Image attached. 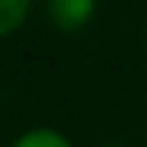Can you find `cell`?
<instances>
[{"mask_svg": "<svg viewBox=\"0 0 147 147\" xmlns=\"http://www.w3.org/2000/svg\"><path fill=\"white\" fill-rule=\"evenodd\" d=\"M93 3L96 0H48V13L61 29H80L83 22L93 16Z\"/></svg>", "mask_w": 147, "mask_h": 147, "instance_id": "1", "label": "cell"}, {"mask_svg": "<svg viewBox=\"0 0 147 147\" xmlns=\"http://www.w3.org/2000/svg\"><path fill=\"white\" fill-rule=\"evenodd\" d=\"M29 13V0H0V35L13 32Z\"/></svg>", "mask_w": 147, "mask_h": 147, "instance_id": "2", "label": "cell"}, {"mask_svg": "<svg viewBox=\"0 0 147 147\" xmlns=\"http://www.w3.org/2000/svg\"><path fill=\"white\" fill-rule=\"evenodd\" d=\"M16 147H70V144H67V138L58 134V131H32V134H26V138H19Z\"/></svg>", "mask_w": 147, "mask_h": 147, "instance_id": "3", "label": "cell"}]
</instances>
